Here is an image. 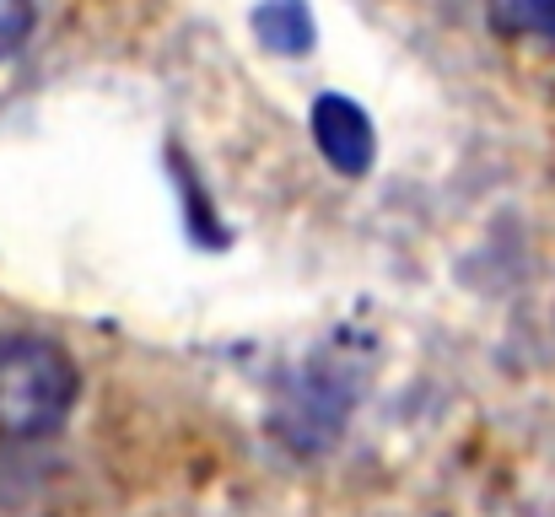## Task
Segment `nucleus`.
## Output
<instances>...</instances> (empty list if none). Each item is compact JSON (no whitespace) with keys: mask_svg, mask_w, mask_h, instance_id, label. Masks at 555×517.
I'll return each instance as SVG.
<instances>
[{"mask_svg":"<svg viewBox=\"0 0 555 517\" xmlns=\"http://www.w3.org/2000/svg\"><path fill=\"white\" fill-rule=\"evenodd\" d=\"M313 141L324 152V163L346 178H362L377 157V135H372V119L340 92H324L313 103Z\"/></svg>","mask_w":555,"mask_h":517,"instance_id":"nucleus-2","label":"nucleus"},{"mask_svg":"<svg viewBox=\"0 0 555 517\" xmlns=\"http://www.w3.org/2000/svg\"><path fill=\"white\" fill-rule=\"evenodd\" d=\"M491 27L502 38H534V43H555V0H486Z\"/></svg>","mask_w":555,"mask_h":517,"instance_id":"nucleus-4","label":"nucleus"},{"mask_svg":"<svg viewBox=\"0 0 555 517\" xmlns=\"http://www.w3.org/2000/svg\"><path fill=\"white\" fill-rule=\"evenodd\" d=\"M254 33L275 54H308L313 49V11H308V0H264L254 11Z\"/></svg>","mask_w":555,"mask_h":517,"instance_id":"nucleus-3","label":"nucleus"},{"mask_svg":"<svg viewBox=\"0 0 555 517\" xmlns=\"http://www.w3.org/2000/svg\"><path fill=\"white\" fill-rule=\"evenodd\" d=\"M27 33H33V0H0V60L16 54Z\"/></svg>","mask_w":555,"mask_h":517,"instance_id":"nucleus-5","label":"nucleus"},{"mask_svg":"<svg viewBox=\"0 0 555 517\" xmlns=\"http://www.w3.org/2000/svg\"><path fill=\"white\" fill-rule=\"evenodd\" d=\"M76 361L54 340L5 335L0 340V437H49L76 404Z\"/></svg>","mask_w":555,"mask_h":517,"instance_id":"nucleus-1","label":"nucleus"}]
</instances>
